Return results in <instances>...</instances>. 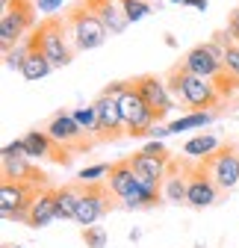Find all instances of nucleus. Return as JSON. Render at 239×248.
Returning a JSON list of instances; mask_svg holds the SVG:
<instances>
[{
	"label": "nucleus",
	"instance_id": "f257e3e1",
	"mask_svg": "<svg viewBox=\"0 0 239 248\" xmlns=\"http://www.w3.org/2000/svg\"><path fill=\"white\" fill-rule=\"evenodd\" d=\"M165 86L171 92V98H177L192 112H219L224 107V98L219 95V89L213 86V80H204V77L186 71L183 62H177V65L168 68Z\"/></svg>",
	"mask_w": 239,
	"mask_h": 248
},
{
	"label": "nucleus",
	"instance_id": "f03ea898",
	"mask_svg": "<svg viewBox=\"0 0 239 248\" xmlns=\"http://www.w3.org/2000/svg\"><path fill=\"white\" fill-rule=\"evenodd\" d=\"M30 39H33L39 45V50L50 59L53 68H65L74 62L77 50H74V42H71V33H68V21L65 15H47L39 21V27L30 33Z\"/></svg>",
	"mask_w": 239,
	"mask_h": 248
},
{
	"label": "nucleus",
	"instance_id": "7ed1b4c3",
	"mask_svg": "<svg viewBox=\"0 0 239 248\" xmlns=\"http://www.w3.org/2000/svg\"><path fill=\"white\" fill-rule=\"evenodd\" d=\"M36 12H39L36 0H9L3 6V12H0V47H3V53L18 47L24 36H30L39 27Z\"/></svg>",
	"mask_w": 239,
	"mask_h": 248
},
{
	"label": "nucleus",
	"instance_id": "20e7f679",
	"mask_svg": "<svg viewBox=\"0 0 239 248\" xmlns=\"http://www.w3.org/2000/svg\"><path fill=\"white\" fill-rule=\"evenodd\" d=\"M77 189H80V201H77V216H74V222L89 228V225H95L98 219H104L106 213H112L118 204L115 192L109 189V183L106 180H77Z\"/></svg>",
	"mask_w": 239,
	"mask_h": 248
},
{
	"label": "nucleus",
	"instance_id": "39448f33",
	"mask_svg": "<svg viewBox=\"0 0 239 248\" xmlns=\"http://www.w3.org/2000/svg\"><path fill=\"white\" fill-rule=\"evenodd\" d=\"M65 21H68V33H71V42H74V50H95L106 42L109 30L101 24V18L89 9L83 0H77L74 6H68L65 12Z\"/></svg>",
	"mask_w": 239,
	"mask_h": 248
},
{
	"label": "nucleus",
	"instance_id": "423d86ee",
	"mask_svg": "<svg viewBox=\"0 0 239 248\" xmlns=\"http://www.w3.org/2000/svg\"><path fill=\"white\" fill-rule=\"evenodd\" d=\"M118 107H121V115H124V127H127V136L133 139H145V136H154V127H157V115L154 109L145 104V98L139 95V89L133 83V77L124 83V92L118 95Z\"/></svg>",
	"mask_w": 239,
	"mask_h": 248
},
{
	"label": "nucleus",
	"instance_id": "0eeeda50",
	"mask_svg": "<svg viewBox=\"0 0 239 248\" xmlns=\"http://www.w3.org/2000/svg\"><path fill=\"white\" fill-rule=\"evenodd\" d=\"M45 130L53 139L62 142L71 154H86V151H92L98 145V136L89 133V130H83L80 124H77V118H74V112H68V109H56L45 121Z\"/></svg>",
	"mask_w": 239,
	"mask_h": 248
},
{
	"label": "nucleus",
	"instance_id": "6e6552de",
	"mask_svg": "<svg viewBox=\"0 0 239 248\" xmlns=\"http://www.w3.org/2000/svg\"><path fill=\"white\" fill-rule=\"evenodd\" d=\"M39 192H42V186H36V183H24V180L9 183V180H3V186H0V216L27 225L30 210H33Z\"/></svg>",
	"mask_w": 239,
	"mask_h": 248
},
{
	"label": "nucleus",
	"instance_id": "1a4fd4ad",
	"mask_svg": "<svg viewBox=\"0 0 239 248\" xmlns=\"http://www.w3.org/2000/svg\"><path fill=\"white\" fill-rule=\"evenodd\" d=\"M201 160H204L207 169H210L216 186L224 195L239 186V145L236 142H222L213 154H207Z\"/></svg>",
	"mask_w": 239,
	"mask_h": 248
},
{
	"label": "nucleus",
	"instance_id": "9d476101",
	"mask_svg": "<svg viewBox=\"0 0 239 248\" xmlns=\"http://www.w3.org/2000/svg\"><path fill=\"white\" fill-rule=\"evenodd\" d=\"M186 183H189V198H186V204L195 207V210L213 207V204H219L224 198V192L216 186V180H213L210 169L204 166V160H195V163L186 160Z\"/></svg>",
	"mask_w": 239,
	"mask_h": 248
},
{
	"label": "nucleus",
	"instance_id": "9b49d317",
	"mask_svg": "<svg viewBox=\"0 0 239 248\" xmlns=\"http://www.w3.org/2000/svg\"><path fill=\"white\" fill-rule=\"evenodd\" d=\"M92 107H95V112H98V127H95L98 145H104V142H118V139L127 136L124 115H121V107H118V98L104 95V92H101Z\"/></svg>",
	"mask_w": 239,
	"mask_h": 248
},
{
	"label": "nucleus",
	"instance_id": "f8f14e48",
	"mask_svg": "<svg viewBox=\"0 0 239 248\" xmlns=\"http://www.w3.org/2000/svg\"><path fill=\"white\" fill-rule=\"evenodd\" d=\"M24 145H27V157L30 160H47V163L62 166V169L74 163V154L59 139H53L47 130H30V133H24Z\"/></svg>",
	"mask_w": 239,
	"mask_h": 248
},
{
	"label": "nucleus",
	"instance_id": "ddd939ff",
	"mask_svg": "<svg viewBox=\"0 0 239 248\" xmlns=\"http://www.w3.org/2000/svg\"><path fill=\"white\" fill-rule=\"evenodd\" d=\"M133 83H136V89H139V95L145 98V104L154 109L157 124H160V121H165V115H168V112H171V107H174L171 92H168L165 80H160L157 74H139V77H133Z\"/></svg>",
	"mask_w": 239,
	"mask_h": 248
},
{
	"label": "nucleus",
	"instance_id": "4468645a",
	"mask_svg": "<svg viewBox=\"0 0 239 248\" xmlns=\"http://www.w3.org/2000/svg\"><path fill=\"white\" fill-rule=\"evenodd\" d=\"M180 62H183L186 71H192V74H198V77H204V80H216V77L224 71V62L210 50V45H207V42L189 47Z\"/></svg>",
	"mask_w": 239,
	"mask_h": 248
},
{
	"label": "nucleus",
	"instance_id": "2eb2a0df",
	"mask_svg": "<svg viewBox=\"0 0 239 248\" xmlns=\"http://www.w3.org/2000/svg\"><path fill=\"white\" fill-rule=\"evenodd\" d=\"M106 183H109V189L115 192V198H118V201H124V198H130V195L136 192V186H139V174L133 171L130 157H121V160L109 163Z\"/></svg>",
	"mask_w": 239,
	"mask_h": 248
},
{
	"label": "nucleus",
	"instance_id": "dca6fc26",
	"mask_svg": "<svg viewBox=\"0 0 239 248\" xmlns=\"http://www.w3.org/2000/svg\"><path fill=\"white\" fill-rule=\"evenodd\" d=\"M83 3L101 18V24L109 30V36H121L124 30H127L130 18L124 15V9H121L118 0H83Z\"/></svg>",
	"mask_w": 239,
	"mask_h": 248
},
{
	"label": "nucleus",
	"instance_id": "f3484780",
	"mask_svg": "<svg viewBox=\"0 0 239 248\" xmlns=\"http://www.w3.org/2000/svg\"><path fill=\"white\" fill-rule=\"evenodd\" d=\"M163 195L168 204H186L189 198V183H186V160H174L165 169V183H163Z\"/></svg>",
	"mask_w": 239,
	"mask_h": 248
},
{
	"label": "nucleus",
	"instance_id": "a211bd4d",
	"mask_svg": "<svg viewBox=\"0 0 239 248\" xmlns=\"http://www.w3.org/2000/svg\"><path fill=\"white\" fill-rule=\"evenodd\" d=\"M56 192H59V186H45V189L39 192L33 210H30V219H27V228H47L50 222H56Z\"/></svg>",
	"mask_w": 239,
	"mask_h": 248
},
{
	"label": "nucleus",
	"instance_id": "6ab92c4d",
	"mask_svg": "<svg viewBox=\"0 0 239 248\" xmlns=\"http://www.w3.org/2000/svg\"><path fill=\"white\" fill-rule=\"evenodd\" d=\"M130 166H133V171H136L142 180H151V183H157V186L165 183V169H168V163H163L160 157H151V154H145V151H136V154H130Z\"/></svg>",
	"mask_w": 239,
	"mask_h": 248
},
{
	"label": "nucleus",
	"instance_id": "aec40b11",
	"mask_svg": "<svg viewBox=\"0 0 239 248\" xmlns=\"http://www.w3.org/2000/svg\"><path fill=\"white\" fill-rule=\"evenodd\" d=\"M27 45H30V53H27V62H24V68H21V74H24V80H30V83H36V80H45L47 74H50V59L39 50V45L27 36Z\"/></svg>",
	"mask_w": 239,
	"mask_h": 248
},
{
	"label": "nucleus",
	"instance_id": "412c9836",
	"mask_svg": "<svg viewBox=\"0 0 239 248\" xmlns=\"http://www.w3.org/2000/svg\"><path fill=\"white\" fill-rule=\"evenodd\" d=\"M77 201H80V189H77V183H65V186H59V192H56V219H74L77 216Z\"/></svg>",
	"mask_w": 239,
	"mask_h": 248
},
{
	"label": "nucleus",
	"instance_id": "4be33fe9",
	"mask_svg": "<svg viewBox=\"0 0 239 248\" xmlns=\"http://www.w3.org/2000/svg\"><path fill=\"white\" fill-rule=\"evenodd\" d=\"M216 115H219V112H189V115H183V118H174L168 127H165V133H183V130L204 127V124H210Z\"/></svg>",
	"mask_w": 239,
	"mask_h": 248
},
{
	"label": "nucleus",
	"instance_id": "5701e85b",
	"mask_svg": "<svg viewBox=\"0 0 239 248\" xmlns=\"http://www.w3.org/2000/svg\"><path fill=\"white\" fill-rule=\"evenodd\" d=\"M219 145H222V142H219L216 136H210V133H201V136H192V139L183 145V151L189 154V157H198V160H201V157H207V154H213Z\"/></svg>",
	"mask_w": 239,
	"mask_h": 248
},
{
	"label": "nucleus",
	"instance_id": "b1692460",
	"mask_svg": "<svg viewBox=\"0 0 239 248\" xmlns=\"http://www.w3.org/2000/svg\"><path fill=\"white\" fill-rule=\"evenodd\" d=\"M118 3H121L124 15L130 21H142L145 15H151V3H148V0H118Z\"/></svg>",
	"mask_w": 239,
	"mask_h": 248
},
{
	"label": "nucleus",
	"instance_id": "393cba45",
	"mask_svg": "<svg viewBox=\"0 0 239 248\" xmlns=\"http://www.w3.org/2000/svg\"><path fill=\"white\" fill-rule=\"evenodd\" d=\"M27 53H30V45H27V39L18 45V47H12V50H6L3 53V62H6V68H24V62H27Z\"/></svg>",
	"mask_w": 239,
	"mask_h": 248
},
{
	"label": "nucleus",
	"instance_id": "a878e982",
	"mask_svg": "<svg viewBox=\"0 0 239 248\" xmlns=\"http://www.w3.org/2000/svg\"><path fill=\"white\" fill-rule=\"evenodd\" d=\"M74 118H77V124H80L83 130L95 133V127H98V112H95V107H92V104L83 107V109H74Z\"/></svg>",
	"mask_w": 239,
	"mask_h": 248
},
{
	"label": "nucleus",
	"instance_id": "bb28decb",
	"mask_svg": "<svg viewBox=\"0 0 239 248\" xmlns=\"http://www.w3.org/2000/svg\"><path fill=\"white\" fill-rule=\"evenodd\" d=\"M83 242L89 245V248H104L106 245V231L104 228H92V225H89V228H83Z\"/></svg>",
	"mask_w": 239,
	"mask_h": 248
},
{
	"label": "nucleus",
	"instance_id": "cd10ccee",
	"mask_svg": "<svg viewBox=\"0 0 239 248\" xmlns=\"http://www.w3.org/2000/svg\"><path fill=\"white\" fill-rule=\"evenodd\" d=\"M142 151H145V154H151V157H160L163 163H171V151H168L163 142H157V139H154V142H148Z\"/></svg>",
	"mask_w": 239,
	"mask_h": 248
},
{
	"label": "nucleus",
	"instance_id": "c85d7f7f",
	"mask_svg": "<svg viewBox=\"0 0 239 248\" xmlns=\"http://www.w3.org/2000/svg\"><path fill=\"white\" fill-rule=\"evenodd\" d=\"M106 171H109L106 163H101V166H89V169H83V171L77 174V180H98V177H106Z\"/></svg>",
	"mask_w": 239,
	"mask_h": 248
},
{
	"label": "nucleus",
	"instance_id": "c756f323",
	"mask_svg": "<svg viewBox=\"0 0 239 248\" xmlns=\"http://www.w3.org/2000/svg\"><path fill=\"white\" fill-rule=\"evenodd\" d=\"M224 68H227L230 74H236V77H239V45L227 47V53H224Z\"/></svg>",
	"mask_w": 239,
	"mask_h": 248
},
{
	"label": "nucleus",
	"instance_id": "7c9ffc66",
	"mask_svg": "<svg viewBox=\"0 0 239 248\" xmlns=\"http://www.w3.org/2000/svg\"><path fill=\"white\" fill-rule=\"evenodd\" d=\"M224 30H227V33L233 36V42L239 45V6H236L230 15H227V27H224Z\"/></svg>",
	"mask_w": 239,
	"mask_h": 248
},
{
	"label": "nucleus",
	"instance_id": "2f4dec72",
	"mask_svg": "<svg viewBox=\"0 0 239 248\" xmlns=\"http://www.w3.org/2000/svg\"><path fill=\"white\" fill-rule=\"evenodd\" d=\"M59 3H62V0H39V9L42 12H56Z\"/></svg>",
	"mask_w": 239,
	"mask_h": 248
},
{
	"label": "nucleus",
	"instance_id": "473e14b6",
	"mask_svg": "<svg viewBox=\"0 0 239 248\" xmlns=\"http://www.w3.org/2000/svg\"><path fill=\"white\" fill-rule=\"evenodd\" d=\"M186 6H195V9H207V0H186Z\"/></svg>",
	"mask_w": 239,
	"mask_h": 248
},
{
	"label": "nucleus",
	"instance_id": "72a5a7b5",
	"mask_svg": "<svg viewBox=\"0 0 239 248\" xmlns=\"http://www.w3.org/2000/svg\"><path fill=\"white\" fill-rule=\"evenodd\" d=\"M3 248H24V245H9V242H3Z\"/></svg>",
	"mask_w": 239,
	"mask_h": 248
},
{
	"label": "nucleus",
	"instance_id": "f704fd0d",
	"mask_svg": "<svg viewBox=\"0 0 239 248\" xmlns=\"http://www.w3.org/2000/svg\"><path fill=\"white\" fill-rule=\"evenodd\" d=\"M171 3H186V0H171Z\"/></svg>",
	"mask_w": 239,
	"mask_h": 248
}]
</instances>
